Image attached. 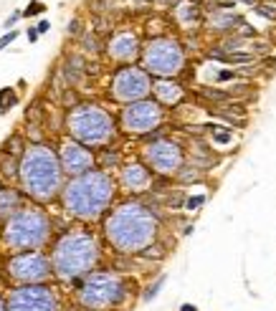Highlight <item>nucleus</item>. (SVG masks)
Returning a JSON list of instances; mask_svg holds the SVG:
<instances>
[{"mask_svg":"<svg viewBox=\"0 0 276 311\" xmlns=\"http://www.w3.org/2000/svg\"><path fill=\"white\" fill-rule=\"evenodd\" d=\"M157 218L147 205L127 200L117 205L104 220V235L117 253H142L157 238Z\"/></svg>","mask_w":276,"mask_h":311,"instance_id":"1","label":"nucleus"},{"mask_svg":"<svg viewBox=\"0 0 276 311\" xmlns=\"http://www.w3.org/2000/svg\"><path fill=\"white\" fill-rule=\"evenodd\" d=\"M18 182L25 198L36 202H51L64 190V167L59 152H53L46 142L31 144L21 157Z\"/></svg>","mask_w":276,"mask_h":311,"instance_id":"2","label":"nucleus"},{"mask_svg":"<svg viewBox=\"0 0 276 311\" xmlns=\"http://www.w3.org/2000/svg\"><path fill=\"white\" fill-rule=\"evenodd\" d=\"M114 180L104 170L71 177L61 190L64 210L76 220H96L114 200Z\"/></svg>","mask_w":276,"mask_h":311,"instance_id":"3","label":"nucleus"},{"mask_svg":"<svg viewBox=\"0 0 276 311\" xmlns=\"http://www.w3.org/2000/svg\"><path fill=\"white\" fill-rule=\"evenodd\" d=\"M53 273L64 281H79L94 273L99 263V243L89 230H66L51 250Z\"/></svg>","mask_w":276,"mask_h":311,"instance_id":"4","label":"nucleus"},{"mask_svg":"<svg viewBox=\"0 0 276 311\" xmlns=\"http://www.w3.org/2000/svg\"><path fill=\"white\" fill-rule=\"evenodd\" d=\"M53 223L48 213L38 205H23L16 215H10L3 225V245L8 250H41L51 241Z\"/></svg>","mask_w":276,"mask_h":311,"instance_id":"5","label":"nucleus"},{"mask_svg":"<svg viewBox=\"0 0 276 311\" xmlns=\"http://www.w3.org/2000/svg\"><path fill=\"white\" fill-rule=\"evenodd\" d=\"M66 132L84 147H104L114 137V122L96 104H76L66 114Z\"/></svg>","mask_w":276,"mask_h":311,"instance_id":"6","label":"nucleus"},{"mask_svg":"<svg viewBox=\"0 0 276 311\" xmlns=\"http://www.w3.org/2000/svg\"><path fill=\"white\" fill-rule=\"evenodd\" d=\"M124 299H127L124 281L112 271H94L79 286V304L92 311L117 309L124 304Z\"/></svg>","mask_w":276,"mask_h":311,"instance_id":"7","label":"nucleus"},{"mask_svg":"<svg viewBox=\"0 0 276 311\" xmlns=\"http://www.w3.org/2000/svg\"><path fill=\"white\" fill-rule=\"evenodd\" d=\"M142 64H144V71L152 73V76L170 79V76H178L183 71L185 53H183L178 41H172L167 36H160V38H152L147 46H144Z\"/></svg>","mask_w":276,"mask_h":311,"instance_id":"8","label":"nucleus"},{"mask_svg":"<svg viewBox=\"0 0 276 311\" xmlns=\"http://www.w3.org/2000/svg\"><path fill=\"white\" fill-rule=\"evenodd\" d=\"M5 273L10 281H16L18 286L28 284H46L53 273L51 256L41 253V250H23V253H13L5 263Z\"/></svg>","mask_w":276,"mask_h":311,"instance_id":"9","label":"nucleus"},{"mask_svg":"<svg viewBox=\"0 0 276 311\" xmlns=\"http://www.w3.org/2000/svg\"><path fill=\"white\" fill-rule=\"evenodd\" d=\"M8 311H59V299L48 284L16 286L8 293Z\"/></svg>","mask_w":276,"mask_h":311,"instance_id":"10","label":"nucleus"},{"mask_svg":"<svg viewBox=\"0 0 276 311\" xmlns=\"http://www.w3.org/2000/svg\"><path fill=\"white\" fill-rule=\"evenodd\" d=\"M152 91V81L150 73L139 68V66H127L119 68L112 79V96L122 101V104H135L147 99V94Z\"/></svg>","mask_w":276,"mask_h":311,"instance_id":"11","label":"nucleus"},{"mask_svg":"<svg viewBox=\"0 0 276 311\" xmlns=\"http://www.w3.org/2000/svg\"><path fill=\"white\" fill-rule=\"evenodd\" d=\"M162 122V107L160 101L142 99L135 104H127L122 109V129L129 134H147V132L157 129Z\"/></svg>","mask_w":276,"mask_h":311,"instance_id":"12","label":"nucleus"},{"mask_svg":"<svg viewBox=\"0 0 276 311\" xmlns=\"http://www.w3.org/2000/svg\"><path fill=\"white\" fill-rule=\"evenodd\" d=\"M144 159L160 175H178L183 167V150L170 139H155L144 147Z\"/></svg>","mask_w":276,"mask_h":311,"instance_id":"13","label":"nucleus"},{"mask_svg":"<svg viewBox=\"0 0 276 311\" xmlns=\"http://www.w3.org/2000/svg\"><path fill=\"white\" fill-rule=\"evenodd\" d=\"M59 159H61L64 175H69V177H79L84 172L94 170V155H92V150H86L84 144H79L76 139H71V137L59 144Z\"/></svg>","mask_w":276,"mask_h":311,"instance_id":"14","label":"nucleus"},{"mask_svg":"<svg viewBox=\"0 0 276 311\" xmlns=\"http://www.w3.org/2000/svg\"><path fill=\"white\" fill-rule=\"evenodd\" d=\"M119 180H122V187L129 192H144L152 185V172L142 162H129V165L122 167Z\"/></svg>","mask_w":276,"mask_h":311,"instance_id":"15","label":"nucleus"},{"mask_svg":"<svg viewBox=\"0 0 276 311\" xmlns=\"http://www.w3.org/2000/svg\"><path fill=\"white\" fill-rule=\"evenodd\" d=\"M107 51H109V56L114 58V61H132V58L139 53V41H137L135 33L119 31V33H114V38L109 41Z\"/></svg>","mask_w":276,"mask_h":311,"instance_id":"16","label":"nucleus"},{"mask_svg":"<svg viewBox=\"0 0 276 311\" xmlns=\"http://www.w3.org/2000/svg\"><path fill=\"white\" fill-rule=\"evenodd\" d=\"M21 207H23L21 190H13V187L0 190V220H8L10 215H16Z\"/></svg>","mask_w":276,"mask_h":311,"instance_id":"17","label":"nucleus"},{"mask_svg":"<svg viewBox=\"0 0 276 311\" xmlns=\"http://www.w3.org/2000/svg\"><path fill=\"white\" fill-rule=\"evenodd\" d=\"M152 91H155V96L160 99V104H170V107L183 99V89H180L178 84L167 81V79H160V81L152 86Z\"/></svg>","mask_w":276,"mask_h":311,"instance_id":"18","label":"nucleus"},{"mask_svg":"<svg viewBox=\"0 0 276 311\" xmlns=\"http://www.w3.org/2000/svg\"><path fill=\"white\" fill-rule=\"evenodd\" d=\"M241 16H233L230 10H221V13H213V18H210V28L213 31H226L230 33L236 25H241Z\"/></svg>","mask_w":276,"mask_h":311,"instance_id":"19","label":"nucleus"},{"mask_svg":"<svg viewBox=\"0 0 276 311\" xmlns=\"http://www.w3.org/2000/svg\"><path fill=\"white\" fill-rule=\"evenodd\" d=\"M0 150H3V155H10V157H23V152L28 150V147H25V137L21 134V132H18V134H10L3 142Z\"/></svg>","mask_w":276,"mask_h":311,"instance_id":"20","label":"nucleus"},{"mask_svg":"<svg viewBox=\"0 0 276 311\" xmlns=\"http://www.w3.org/2000/svg\"><path fill=\"white\" fill-rule=\"evenodd\" d=\"M18 167H21V157H10V155H0V177H16L18 180Z\"/></svg>","mask_w":276,"mask_h":311,"instance_id":"21","label":"nucleus"},{"mask_svg":"<svg viewBox=\"0 0 276 311\" xmlns=\"http://www.w3.org/2000/svg\"><path fill=\"white\" fill-rule=\"evenodd\" d=\"M18 104V96H16V91H13L10 86H5V89H0V114H5V111H10L13 107Z\"/></svg>","mask_w":276,"mask_h":311,"instance_id":"22","label":"nucleus"},{"mask_svg":"<svg viewBox=\"0 0 276 311\" xmlns=\"http://www.w3.org/2000/svg\"><path fill=\"white\" fill-rule=\"evenodd\" d=\"M162 286H165V276H160L152 286H147V289H144V293H142V301H152L155 296L160 293V289H162Z\"/></svg>","mask_w":276,"mask_h":311,"instance_id":"23","label":"nucleus"},{"mask_svg":"<svg viewBox=\"0 0 276 311\" xmlns=\"http://www.w3.org/2000/svg\"><path fill=\"white\" fill-rule=\"evenodd\" d=\"M43 10H46V5H43L41 0H31V3H28V8L21 10V13H23V18H31V16H41Z\"/></svg>","mask_w":276,"mask_h":311,"instance_id":"24","label":"nucleus"},{"mask_svg":"<svg viewBox=\"0 0 276 311\" xmlns=\"http://www.w3.org/2000/svg\"><path fill=\"white\" fill-rule=\"evenodd\" d=\"M198 16H200L198 5H180V18H183V23L185 21H198Z\"/></svg>","mask_w":276,"mask_h":311,"instance_id":"25","label":"nucleus"},{"mask_svg":"<svg viewBox=\"0 0 276 311\" xmlns=\"http://www.w3.org/2000/svg\"><path fill=\"white\" fill-rule=\"evenodd\" d=\"M256 13H258V16H264V18L276 21V5H266V3H261V5H256Z\"/></svg>","mask_w":276,"mask_h":311,"instance_id":"26","label":"nucleus"},{"mask_svg":"<svg viewBox=\"0 0 276 311\" xmlns=\"http://www.w3.org/2000/svg\"><path fill=\"white\" fill-rule=\"evenodd\" d=\"M203 202H206V195H193V198L185 200V210H198Z\"/></svg>","mask_w":276,"mask_h":311,"instance_id":"27","label":"nucleus"},{"mask_svg":"<svg viewBox=\"0 0 276 311\" xmlns=\"http://www.w3.org/2000/svg\"><path fill=\"white\" fill-rule=\"evenodd\" d=\"M16 38H18V31H8L3 38H0V51H3V48H8V46H10V43L16 41Z\"/></svg>","mask_w":276,"mask_h":311,"instance_id":"28","label":"nucleus"},{"mask_svg":"<svg viewBox=\"0 0 276 311\" xmlns=\"http://www.w3.org/2000/svg\"><path fill=\"white\" fill-rule=\"evenodd\" d=\"M101 162H104V170L107 167H114L119 162V155H107V157H101Z\"/></svg>","mask_w":276,"mask_h":311,"instance_id":"29","label":"nucleus"},{"mask_svg":"<svg viewBox=\"0 0 276 311\" xmlns=\"http://www.w3.org/2000/svg\"><path fill=\"white\" fill-rule=\"evenodd\" d=\"M21 18H23V13H13V16H10V18H8V21L3 23V28H13V25H16V23H18Z\"/></svg>","mask_w":276,"mask_h":311,"instance_id":"30","label":"nucleus"},{"mask_svg":"<svg viewBox=\"0 0 276 311\" xmlns=\"http://www.w3.org/2000/svg\"><path fill=\"white\" fill-rule=\"evenodd\" d=\"M48 28H51L48 21H41V23L36 25V31H38V36H43V33H48Z\"/></svg>","mask_w":276,"mask_h":311,"instance_id":"31","label":"nucleus"},{"mask_svg":"<svg viewBox=\"0 0 276 311\" xmlns=\"http://www.w3.org/2000/svg\"><path fill=\"white\" fill-rule=\"evenodd\" d=\"M215 142L226 144V142H230V134H228V132H215Z\"/></svg>","mask_w":276,"mask_h":311,"instance_id":"32","label":"nucleus"},{"mask_svg":"<svg viewBox=\"0 0 276 311\" xmlns=\"http://www.w3.org/2000/svg\"><path fill=\"white\" fill-rule=\"evenodd\" d=\"M28 41H31V43H36V41H38V31H36V25H33V28H28Z\"/></svg>","mask_w":276,"mask_h":311,"instance_id":"33","label":"nucleus"},{"mask_svg":"<svg viewBox=\"0 0 276 311\" xmlns=\"http://www.w3.org/2000/svg\"><path fill=\"white\" fill-rule=\"evenodd\" d=\"M69 33H71V36L79 33V21H71V23H69Z\"/></svg>","mask_w":276,"mask_h":311,"instance_id":"34","label":"nucleus"},{"mask_svg":"<svg viewBox=\"0 0 276 311\" xmlns=\"http://www.w3.org/2000/svg\"><path fill=\"white\" fill-rule=\"evenodd\" d=\"M180 311H198V306H193V304H183Z\"/></svg>","mask_w":276,"mask_h":311,"instance_id":"35","label":"nucleus"},{"mask_svg":"<svg viewBox=\"0 0 276 311\" xmlns=\"http://www.w3.org/2000/svg\"><path fill=\"white\" fill-rule=\"evenodd\" d=\"M238 3H246V5H253L256 8V0H238Z\"/></svg>","mask_w":276,"mask_h":311,"instance_id":"36","label":"nucleus"},{"mask_svg":"<svg viewBox=\"0 0 276 311\" xmlns=\"http://www.w3.org/2000/svg\"><path fill=\"white\" fill-rule=\"evenodd\" d=\"M0 311H8V304H5L3 299H0Z\"/></svg>","mask_w":276,"mask_h":311,"instance_id":"37","label":"nucleus"}]
</instances>
